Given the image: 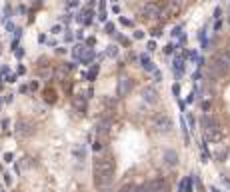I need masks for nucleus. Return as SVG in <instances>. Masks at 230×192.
<instances>
[{"label": "nucleus", "mask_w": 230, "mask_h": 192, "mask_svg": "<svg viewBox=\"0 0 230 192\" xmlns=\"http://www.w3.org/2000/svg\"><path fill=\"white\" fill-rule=\"evenodd\" d=\"M114 170L116 162L112 156H102V158L94 160V184L102 190L110 188V184L114 182Z\"/></svg>", "instance_id": "1"}, {"label": "nucleus", "mask_w": 230, "mask_h": 192, "mask_svg": "<svg viewBox=\"0 0 230 192\" xmlns=\"http://www.w3.org/2000/svg\"><path fill=\"white\" fill-rule=\"evenodd\" d=\"M152 128L158 132V134H166L172 130V118L166 114V112H158V114L152 116Z\"/></svg>", "instance_id": "2"}, {"label": "nucleus", "mask_w": 230, "mask_h": 192, "mask_svg": "<svg viewBox=\"0 0 230 192\" xmlns=\"http://www.w3.org/2000/svg\"><path fill=\"white\" fill-rule=\"evenodd\" d=\"M14 132L18 138H28V136L34 134V124L28 122V120H18L14 126Z\"/></svg>", "instance_id": "3"}, {"label": "nucleus", "mask_w": 230, "mask_h": 192, "mask_svg": "<svg viewBox=\"0 0 230 192\" xmlns=\"http://www.w3.org/2000/svg\"><path fill=\"white\" fill-rule=\"evenodd\" d=\"M204 138H206L208 142H220V140L224 138V132H222V128L218 124H212V126H206V128H204Z\"/></svg>", "instance_id": "4"}, {"label": "nucleus", "mask_w": 230, "mask_h": 192, "mask_svg": "<svg viewBox=\"0 0 230 192\" xmlns=\"http://www.w3.org/2000/svg\"><path fill=\"white\" fill-rule=\"evenodd\" d=\"M228 70H230V62L222 56V54H218V56L214 58V62H212V72L218 74V76H224Z\"/></svg>", "instance_id": "5"}, {"label": "nucleus", "mask_w": 230, "mask_h": 192, "mask_svg": "<svg viewBox=\"0 0 230 192\" xmlns=\"http://www.w3.org/2000/svg\"><path fill=\"white\" fill-rule=\"evenodd\" d=\"M110 128H112V120L110 118H100L96 122V136L106 138V136L110 134Z\"/></svg>", "instance_id": "6"}, {"label": "nucleus", "mask_w": 230, "mask_h": 192, "mask_svg": "<svg viewBox=\"0 0 230 192\" xmlns=\"http://www.w3.org/2000/svg\"><path fill=\"white\" fill-rule=\"evenodd\" d=\"M146 188H148V192H168V182L162 178H154V180L146 182Z\"/></svg>", "instance_id": "7"}, {"label": "nucleus", "mask_w": 230, "mask_h": 192, "mask_svg": "<svg viewBox=\"0 0 230 192\" xmlns=\"http://www.w3.org/2000/svg\"><path fill=\"white\" fill-rule=\"evenodd\" d=\"M130 90H132V80L126 76H122L118 80V88H116V94L120 96V98H124V96L130 94Z\"/></svg>", "instance_id": "8"}, {"label": "nucleus", "mask_w": 230, "mask_h": 192, "mask_svg": "<svg viewBox=\"0 0 230 192\" xmlns=\"http://www.w3.org/2000/svg\"><path fill=\"white\" fill-rule=\"evenodd\" d=\"M144 18H148V20H156L160 18V6L156 4V2H148V4L144 6Z\"/></svg>", "instance_id": "9"}, {"label": "nucleus", "mask_w": 230, "mask_h": 192, "mask_svg": "<svg viewBox=\"0 0 230 192\" xmlns=\"http://www.w3.org/2000/svg\"><path fill=\"white\" fill-rule=\"evenodd\" d=\"M72 106H74V110L78 112V114H86V108H88V102H86V96H74L72 98Z\"/></svg>", "instance_id": "10"}, {"label": "nucleus", "mask_w": 230, "mask_h": 192, "mask_svg": "<svg viewBox=\"0 0 230 192\" xmlns=\"http://www.w3.org/2000/svg\"><path fill=\"white\" fill-rule=\"evenodd\" d=\"M142 98H144L146 104H156V102H158V92H156V88L146 86L142 90Z\"/></svg>", "instance_id": "11"}, {"label": "nucleus", "mask_w": 230, "mask_h": 192, "mask_svg": "<svg viewBox=\"0 0 230 192\" xmlns=\"http://www.w3.org/2000/svg\"><path fill=\"white\" fill-rule=\"evenodd\" d=\"M162 160H164V164L166 166H176L178 164V154H176V150H166L164 152V156H162Z\"/></svg>", "instance_id": "12"}, {"label": "nucleus", "mask_w": 230, "mask_h": 192, "mask_svg": "<svg viewBox=\"0 0 230 192\" xmlns=\"http://www.w3.org/2000/svg\"><path fill=\"white\" fill-rule=\"evenodd\" d=\"M140 62H142V68H144V70H148V72H154V70H156V66L152 64V60H150L146 54H140Z\"/></svg>", "instance_id": "13"}, {"label": "nucleus", "mask_w": 230, "mask_h": 192, "mask_svg": "<svg viewBox=\"0 0 230 192\" xmlns=\"http://www.w3.org/2000/svg\"><path fill=\"white\" fill-rule=\"evenodd\" d=\"M104 148H106V138H100V136H96L94 144H92V150H94V152H102Z\"/></svg>", "instance_id": "14"}, {"label": "nucleus", "mask_w": 230, "mask_h": 192, "mask_svg": "<svg viewBox=\"0 0 230 192\" xmlns=\"http://www.w3.org/2000/svg\"><path fill=\"white\" fill-rule=\"evenodd\" d=\"M180 192H192V176L184 178L180 182Z\"/></svg>", "instance_id": "15"}, {"label": "nucleus", "mask_w": 230, "mask_h": 192, "mask_svg": "<svg viewBox=\"0 0 230 192\" xmlns=\"http://www.w3.org/2000/svg\"><path fill=\"white\" fill-rule=\"evenodd\" d=\"M174 72H176V76H182V72H184L182 58H176V60H174Z\"/></svg>", "instance_id": "16"}, {"label": "nucleus", "mask_w": 230, "mask_h": 192, "mask_svg": "<svg viewBox=\"0 0 230 192\" xmlns=\"http://www.w3.org/2000/svg\"><path fill=\"white\" fill-rule=\"evenodd\" d=\"M74 156H76L78 160H84V156H86V148H84V146H74Z\"/></svg>", "instance_id": "17"}, {"label": "nucleus", "mask_w": 230, "mask_h": 192, "mask_svg": "<svg viewBox=\"0 0 230 192\" xmlns=\"http://www.w3.org/2000/svg\"><path fill=\"white\" fill-rule=\"evenodd\" d=\"M72 54H74V58H82L84 54H86V46H84V44H78V46L74 48V52H72Z\"/></svg>", "instance_id": "18"}, {"label": "nucleus", "mask_w": 230, "mask_h": 192, "mask_svg": "<svg viewBox=\"0 0 230 192\" xmlns=\"http://www.w3.org/2000/svg\"><path fill=\"white\" fill-rule=\"evenodd\" d=\"M136 186L138 184H126V186L120 188V192H136Z\"/></svg>", "instance_id": "19"}, {"label": "nucleus", "mask_w": 230, "mask_h": 192, "mask_svg": "<svg viewBox=\"0 0 230 192\" xmlns=\"http://www.w3.org/2000/svg\"><path fill=\"white\" fill-rule=\"evenodd\" d=\"M96 74H98V64H96V66L94 68H92V70H90V74H88V80H94V78H96Z\"/></svg>", "instance_id": "20"}, {"label": "nucleus", "mask_w": 230, "mask_h": 192, "mask_svg": "<svg viewBox=\"0 0 230 192\" xmlns=\"http://www.w3.org/2000/svg\"><path fill=\"white\" fill-rule=\"evenodd\" d=\"M222 56H224L226 60H228V62H230V42L226 44V48H224V52H222Z\"/></svg>", "instance_id": "21"}, {"label": "nucleus", "mask_w": 230, "mask_h": 192, "mask_svg": "<svg viewBox=\"0 0 230 192\" xmlns=\"http://www.w3.org/2000/svg\"><path fill=\"white\" fill-rule=\"evenodd\" d=\"M118 54V46H108V56H116Z\"/></svg>", "instance_id": "22"}, {"label": "nucleus", "mask_w": 230, "mask_h": 192, "mask_svg": "<svg viewBox=\"0 0 230 192\" xmlns=\"http://www.w3.org/2000/svg\"><path fill=\"white\" fill-rule=\"evenodd\" d=\"M106 32H108V34H114V24H112V22H106Z\"/></svg>", "instance_id": "23"}, {"label": "nucleus", "mask_w": 230, "mask_h": 192, "mask_svg": "<svg viewBox=\"0 0 230 192\" xmlns=\"http://www.w3.org/2000/svg\"><path fill=\"white\" fill-rule=\"evenodd\" d=\"M14 54H16V58H22V56H24V50H22V48H20V46H16Z\"/></svg>", "instance_id": "24"}, {"label": "nucleus", "mask_w": 230, "mask_h": 192, "mask_svg": "<svg viewBox=\"0 0 230 192\" xmlns=\"http://www.w3.org/2000/svg\"><path fill=\"white\" fill-rule=\"evenodd\" d=\"M8 126H10V120H8V118H4L2 122H0V128H4V130H6Z\"/></svg>", "instance_id": "25"}, {"label": "nucleus", "mask_w": 230, "mask_h": 192, "mask_svg": "<svg viewBox=\"0 0 230 192\" xmlns=\"http://www.w3.org/2000/svg\"><path fill=\"white\" fill-rule=\"evenodd\" d=\"M120 24H122V26H132V20H128V18H120Z\"/></svg>", "instance_id": "26"}, {"label": "nucleus", "mask_w": 230, "mask_h": 192, "mask_svg": "<svg viewBox=\"0 0 230 192\" xmlns=\"http://www.w3.org/2000/svg\"><path fill=\"white\" fill-rule=\"evenodd\" d=\"M182 34V26H176V28L172 30V36H180Z\"/></svg>", "instance_id": "27"}, {"label": "nucleus", "mask_w": 230, "mask_h": 192, "mask_svg": "<svg viewBox=\"0 0 230 192\" xmlns=\"http://www.w3.org/2000/svg\"><path fill=\"white\" fill-rule=\"evenodd\" d=\"M134 38L136 40H142L144 38V32H142V30H136V32H134Z\"/></svg>", "instance_id": "28"}, {"label": "nucleus", "mask_w": 230, "mask_h": 192, "mask_svg": "<svg viewBox=\"0 0 230 192\" xmlns=\"http://www.w3.org/2000/svg\"><path fill=\"white\" fill-rule=\"evenodd\" d=\"M164 52H166V54H172L174 52V44H168V46L164 48Z\"/></svg>", "instance_id": "29"}, {"label": "nucleus", "mask_w": 230, "mask_h": 192, "mask_svg": "<svg viewBox=\"0 0 230 192\" xmlns=\"http://www.w3.org/2000/svg\"><path fill=\"white\" fill-rule=\"evenodd\" d=\"M12 158H14V154H12V152H6L4 154V160H6V162H12Z\"/></svg>", "instance_id": "30"}, {"label": "nucleus", "mask_w": 230, "mask_h": 192, "mask_svg": "<svg viewBox=\"0 0 230 192\" xmlns=\"http://www.w3.org/2000/svg\"><path fill=\"white\" fill-rule=\"evenodd\" d=\"M146 48H148L150 52H152V50H156V42H154V40H150V42H148V46H146Z\"/></svg>", "instance_id": "31"}, {"label": "nucleus", "mask_w": 230, "mask_h": 192, "mask_svg": "<svg viewBox=\"0 0 230 192\" xmlns=\"http://www.w3.org/2000/svg\"><path fill=\"white\" fill-rule=\"evenodd\" d=\"M136 192H148V188H146V184H142V186H136Z\"/></svg>", "instance_id": "32"}, {"label": "nucleus", "mask_w": 230, "mask_h": 192, "mask_svg": "<svg viewBox=\"0 0 230 192\" xmlns=\"http://www.w3.org/2000/svg\"><path fill=\"white\" fill-rule=\"evenodd\" d=\"M220 14H222V10H220V8H216V10H214V18H216V20H220Z\"/></svg>", "instance_id": "33"}, {"label": "nucleus", "mask_w": 230, "mask_h": 192, "mask_svg": "<svg viewBox=\"0 0 230 192\" xmlns=\"http://www.w3.org/2000/svg\"><path fill=\"white\" fill-rule=\"evenodd\" d=\"M66 32H68V30H66ZM64 40H66V42H72V40H74V36H72V34H70V32H68V34H66V36H64Z\"/></svg>", "instance_id": "34"}, {"label": "nucleus", "mask_w": 230, "mask_h": 192, "mask_svg": "<svg viewBox=\"0 0 230 192\" xmlns=\"http://www.w3.org/2000/svg\"><path fill=\"white\" fill-rule=\"evenodd\" d=\"M172 92H174V94H180V86H178V84H174V86H172Z\"/></svg>", "instance_id": "35"}, {"label": "nucleus", "mask_w": 230, "mask_h": 192, "mask_svg": "<svg viewBox=\"0 0 230 192\" xmlns=\"http://www.w3.org/2000/svg\"><path fill=\"white\" fill-rule=\"evenodd\" d=\"M4 180H6V184H12V176L10 174H4Z\"/></svg>", "instance_id": "36"}, {"label": "nucleus", "mask_w": 230, "mask_h": 192, "mask_svg": "<svg viewBox=\"0 0 230 192\" xmlns=\"http://www.w3.org/2000/svg\"><path fill=\"white\" fill-rule=\"evenodd\" d=\"M60 30H62L60 26H52V34H60Z\"/></svg>", "instance_id": "37"}, {"label": "nucleus", "mask_w": 230, "mask_h": 192, "mask_svg": "<svg viewBox=\"0 0 230 192\" xmlns=\"http://www.w3.org/2000/svg\"><path fill=\"white\" fill-rule=\"evenodd\" d=\"M70 20H72V18H70V14H64V16H62V22H66V24H68Z\"/></svg>", "instance_id": "38"}, {"label": "nucleus", "mask_w": 230, "mask_h": 192, "mask_svg": "<svg viewBox=\"0 0 230 192\" xmlns=\"http://www.w3.org/2000/svg\"><path fill=\"white\" fill-rule=\"evenodd\" d=\"M220 26H222V22H220V20H216V24H214V30H216V32L220 30Z\"/></svg>", "instance_id": "39"}, {"label": "nucleus", "mask_w": 230, "mask_h": 192, "mask_svg": "<svg viewBox=\"0 0 230 192\" xmlns=\"http://www.w3.org/2000/svg\"><path fill=\"white\" fill-rule=\"evenodd\" d=\"M210 108V102H202V110H208Z\"/></svg>", "instance_id": "40"}, {"label": "nucleus", "mask_w": 230, "mask_h": 192, "mask_svg": "<svg viewBox=\"0 0 230 192\" xmlns=\"http://www.w3.org/2000/svg\"><path fill=\"white\" fill-rule=\"evenodd\" d=\"M76 38H78V40L84 38V32H82V30H78V32H76Z\"/></svg>", "instance_id": "41"}, {"label": "nucleus", "mask_w": 230, "mask_h": 192, "mask_svg": "<svg viewBox=\"0 0 230 192\" xmlns=\"http://www.w3.org/2000/svg\"><path fill=\"white\" fill-rule=\"evenodd\" d=\"M224 184H226V186L230 188V178H226V176H224Z\"/></svg>", "instance_id": "42"}, {"label": "nucleus", "mask_w": 230, "mask_h": 192, "mask_svg": "<svg viewBox=\"0 0 230 192\" xmlns=\"http://www.w3.org/2000/svg\"><path fill=\"white\" fill-rule=\"evenodd\" d=\"M0 192H6V190H4V186H2V184H0Z\"/></svg>", "instance_id": "43"}, {"label": "nucleus", "mask_w": 230, "mask_h": 192, "mask_svg": "<svg viewBox=\"0 0 230 192\" xmlns=\"http://www.w3.org/2000/svg\"><path fill=\"white\" fill-rule=\"evenodd\" d=\"M110 2H112V4H114V2H116V0H110Z\"/></svg>", "instance_id": "44"}, {"label": "nucleus", "mask_w": 230, "mask_h": 192, "mask_svg": "<svg viewBox=\"0 0 230 192\" xmlns=\"http://www.w3.org/2000/svg\"><path fill=\"white\" fill-rule=\"evenodd\" d=\"M228 22H230V16H228Z\"/></svg>", "instance_id": "45"}]
</instances>
